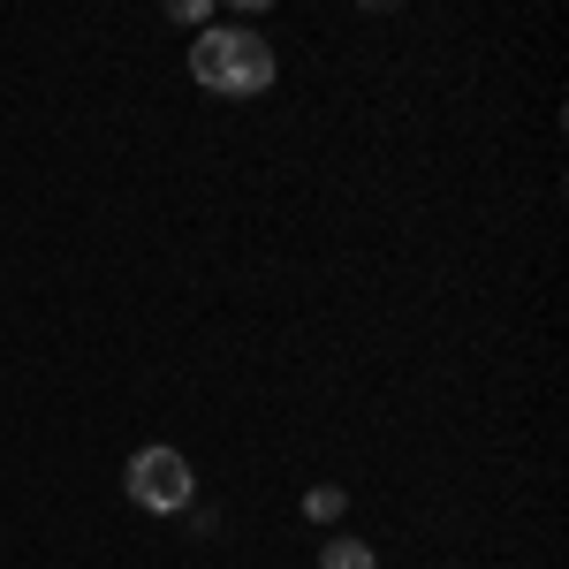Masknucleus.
I'll list each match as a JSON object with an SVG mask.
<instances>
[{"label": "nucleus", "instance_id": "nucleus-1", "mask_svg": "<svg viewBox=\"0 0 569 569\" xmlns=\"http://www.w3.org/2000/svg\"><path fill=\"white\" fill-rule=\"evenodd\" d=\"M190 77L220 99H259L273 84V46L259 31H236V23H206L190 46Z\"/></svg>", "mask_w": 569, "mask_h": 569}, {"label": "nucleus", "instance_id": "nucleus-2", "mask_svg": "<svg viewBox=\"0 0 569 569\" xmlns=\"http://www.w3.org/2000/svg\"><path fill=\"white\" fill-rule=\"evenodd\" d=\"M122 486H130L137 509H152V517H182V509H190V493H198L182 448H137L130 471H122Z\"/></svg>", "mask_w": 569, "mask_h": 569}, {"label": "nucleus", "instance_id": "nucleus-3", "mask_svg": "<svg viewBox=\"0 0 569 569\" xmlns=\"http://www.w3.org/2000/svg\"><path fill=\"white\" fill-rule=\"evenodd\" d=\"M319 569H380V562H372L365 539H327V547H319Z\"/></svg>", "mask_w": 569, "mask_h": 569}, {"label": "nucleus", "instance_id": "nucleus-4", "mask_svg": "<svg viewBox=\"0 0 569 569\" xmlns=\"http://www.w3.org/2000/svg\"><path fill=\"white\" fill-rule=\"evenodd\" d=\"M342 501H350L342 486H311V493H305V517H311V525H335V517H342Z\"/></svg>", "mask_w": 569, "mask_h": 569}]
</instances>
